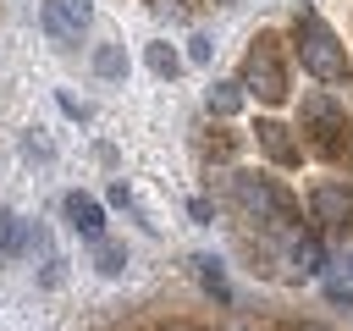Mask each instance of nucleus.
<instances>
[{"label": "nucleus", "mask_w": 353, "mask_h": 331, "mask_svg": "<svg viewBox=\"0 0 353 331\" xmlns=\"http://www.w3.org/2000/svg\"><path fill=\"white\" fill-rule=\"evenodd\" d=\"M292 55L303 61V72L314 77V83H347L353 88V61H347V50H342V39L325 28V17L320 11H298L292 17Z\"/></svg>", "instance_id": "f257e3e1"}, {"label": "nucleus", "mask_w": 353, "mask_h": 331, "mask_svg": "<svg viewBox=\"0 0 353 331\" xmlns=\"http://www.w3.org/2000/svg\"><path fill=\"white\" fill-rule=\"evenodd\" d=\"M298 132H303V149L314 160H347L353 154V121H347V110L331 94H303Z\"/></svg>", "instance_id": "f03ea898"}, {"label": "nucleus", "mask_w": 353, "mask_h": 331, "mask_svg": "<svg viewBox=\"0 0 353 331\" xmlns=\"http://www.w3.org/2000/svg\"><path fill=\"white\" fill-rule=\"evenodd\" d=\"M237 88L254 94L259 105H287V94H292V72H287V50H281L276 33H254V39H248Z\"/></svg>", "instance_id": "7ed1b4c3"}, {"label": "nucleus", "mask_w": 353, "mask_h": 331, "mask_svg": "<svg viewBox=\"0 0 353 331\" xmlns=\"http://www.w3.org/2000/svg\"><path fill=\"white\" fill-rule=\"evenodd\" d=\"M232 199L254 215V221H265V226H276V232H287V226H298V199L276 182V177H259V171H237L232 177Z\"/></svg>", "instance_id": "20e7f679"}, {"label": "nucleus", "mask_w": 353, "mask_h": 331, "mask_svg": "<svg viewBox=\"0 0 353 331\" xmlns=\"http://www.w3.org/2000/svg\"><path fill=\"white\" fill-rule=\"evenodd\" d=\"M309 215L320 221V226H353V188L347 182H314L309 188Z\"/></svg>", "instance_id": "39448f33"}, {"label": "nucleus", "mask_w": 353, "mask_h": 331, "mask_svg": "<svg viewBox=\"0 0 353 331\" xmlns=\"http://www.w3.org/2000/svg\"><path fill=\"white\" fill-rule=\"evenodd\" d=\"M254 143H259V154L276 160V166H298V160H303V143H298L292 127L276 121V116H259V121H254Z\"/></svg>", "instance_id": "423d86ee"}, {"label": "nucleus", "mask_w": 353, "mask_h": 331, "mask_svg": "<svg viewBox=\"0 0 353 331\" xmlns=\"http://www.w3.org/2000/svg\"><path fill=\"white\" fill-rule=\"evenodd\" d=\"M61 210H66V221H72V232H77L83 243H99V237H105V210H99V199H88V193H66Z\"/></svg>", "instance_id": "0eeeda50"}, {"label": "nucleus", "mask_w": 353, "mask_h": 331, "mask_svg": "<svg viewBox=\"0 0 353 331\" xmlns=\"http://www.w3.org/2000/svg\"><path fill=\"white\" fill-rule=\"evenodd\" d=\"M39 28L50 33V44H55V50H72V44L83 39V28L61 11V0H44V6H39Z\"/></svg>", "instance_id": "6e6552de"}, {"label": "nucleus", "mask_w": 353, "mask_h": 331, "mask_svg": "<svg viewBox=\"0 0 353 331\" xmlns=\"http://www.w3.org/2000/svg\"><path fill=\"white\" fill-rule=\"evenodd\" d=\"M188 270L199 276V287H204L215 303H232V281H226V265H221L215 254H193V259H188Z\"/></svg>", "instance_id": "1a4fd4ad"}, {"label": "nucleus", "mask_w": 353, "mask_h": 331, "mask_svg": "<svg viewBox=\"0 0 353 331\" xmlns=\"http://www.w3.org/2000/svg\"><path fill=\"white\" fill-rule=\"evenodd\" d=\"M22 248H28V221L17 210H6L0 215V259H22Z\"/></svg>", "instance_id": "9d476101"}, {"label": "nucleus", "mask_w": 353, "mask_h": 331, "mask_svg": "<svg viewBox=\"0 0 353 331\" xmlns=\"http://www.w3.org/2000/svg\"><path fill=\"white\" fill-rule=\"evenodd\" d=\"M94 77L127 83V50H121V44H99V50H94Z\"/></svg>", "instance_id": "9b49d317"}, {"label": "nucleus", "mask_w": 353, "mask_h": 331, "mask_svg": "<svg viewBox=\"0 0 353 331\" xmlns=\"http://www.w3.org/2000/svg\"><path fill=\"white\" fill-rule=\"evenodd\" d=\"M143 61H149V72H154V77H165V83L182 72V55L171 50V39H154V44L143 50Z\"/></svg>", "instance_id": "f8f14e48"}, {"label": "nucleus", "mask_w": 353, "mask_h": 331, "mask_svg": "<svg viewBox=\"0 0 353 331\" xmlns=\"http://www.w3.org/2000/svg\"><path fill=\"white\" fill-rule=\"evenodd\" d=\"M292 265H298L303 276H320V270H325V243H320V237H298V243H292Z\"/></svg>", "instance_id": "ddd939ff"}, {"label": "nucleus", "mask_w": 353, "mask_h": 331, "mask_svg": "<svg viewBox=\"0 0 353 331\" xmlns=\"http://www.w3.org/2000/svg\"><path fill=\"white\" fill-rule=\"evenodd\" d=\"M204 105H210V116H237V105H243V88H237V83H210Z\"/></svg>", "instance_id": "4468645a"}, {"label": "nucleus", "mask_w": 353, "mask_h": 331, "mask_svg": "<svg viewBox=\"0 0 353 331\" xmlns=\"http://www.w3.org/2000/svg\"><path fill=\"white\" fill-rule=\"evenodd\" d=\"M121 265H127V248L110 243V237H99V243H94V270H99V276H121Z\"/></svg>", "instance_id": "2eb2a0df"}, {"label": "nucleus", "mask_w": 353, "mask_h": 331, "mask_svg": "<svg viewBox=\"0 0 353 331\" xmlns=\"http://www.w3.org/2000/svg\"><path fill=\"white\" fill-rule=\"evenodd\" d=\"M55 105H61V110H66V116H72V121H83V127H88V121H94V110H88V105H77V99H72V94H66V88H61V94H55Z\"/></svg>", "instance_id": "dca6fc26"}, {"label": "nucleus", "mask_w": 353, "mask_h": 331, "mask_svg": "<svg viewBox=\"0 0 353 331\" xmlns=\"http://www.w3.org/2000/svg\"><path fill=\"white\" fill-rule=\"evenodd\" d=\"M61 281H66V259H61V254H50V259H44V276H39V287H61Z\"/></svg>", "instance_id": "f3484780"}, {"label": "nucleus", "mask_w": 353, "mask_h": 331, "mask_svg": "<svg viewBox=\"0 0 353 331\" xmlns=\"http://www.w3.org/2000/svg\"><path fill=\"white\" fill-rule=\"evenodd\" d=\"M61 11H66L77 28H88V17H94V0H61Z\"/></svg>", "instance_id": "a211bd4d"}, {"label": "nucleus", "mask_w": 353, "mask_h": 331, "mask_svg": "<svg viewBox=\"0 0 353 331\" xmlns=\"http://www.w3.org/2000/svg\"><path fill=\"white\" fill-rule=\"evenodd\" d=\"M210 50H215V44H210L204 33H193V39H188V61H193V66H204V61H210Z\"/></svg>", "instance_id": "6ab92c4d"}, {"label": "nucleus", "mask_w": 353, "mask_h": 331, "mask_svg": "<svg viewBox=\"0 0 353 331\" xmlns=\"http://www.w3.org/2000/svg\"><path fill=\"white\" fill-rule=\"evenodd\" d=\"M105 199H110L116 210H132V188H127V182H110V193H105Z\"/></svg>", "instance_id": "aec40b11"}, {"label": "nucleus", "mask_w": 353, "mask_h": 331, "mask_svg": "<svg viewBox=\"0 0 353 331\" xmlns=\"http://www.w3.org/2000/svg\"><path fill=\"white\" fill-rule=\"evenodd\" d=\"M325 298H331V303H347V309H353V287H347V281H325Z\"/></svg>", "instance_id": "412c9836"}, {"label": "nucleus", "mask_w": 353, "mask_h": 331, "mask_svg": "<svg viewBox=\"0 0 353 331\" xmlns=\"http://www.w3.org/2000/svg\"><path fill=\"white\" fill-rule=\"evenodd\" d=\"M22 149H28V154H33V160H50V154H55V149H50V143H44V138H28V143H22Z\"/></svg>", "instance_id": "4be33fe9"}, {"label": "nucleus", "mask_w": 353, "mask_h": 331, "mask_svg": "<svg viewBox=\"0 0 353 331\" xmlns=\"http://www.w3.org/2000/svg\"><path fill=\"white\" fill-rule=\"evenodd\" d=\"M215 6H243V0H215Z\"/></svg>", "instance_id": "5701e85b"}]
</instances>
